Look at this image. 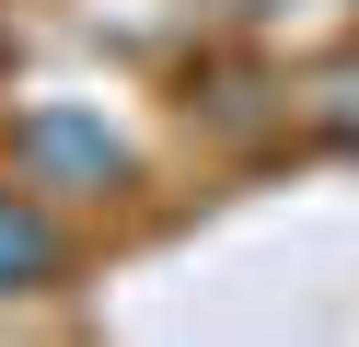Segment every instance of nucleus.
I'll return each mask as SVG.
<instances>
[{"label":"nucleus","mask_w":359,"mask_h":347,"mask_svg":"<svg viewBox=\"0 0 359 347\" xmlns=\"http://www.w3.org/2000/svg\"><path fill=\"white\" fill-rule=\"evenodd\" d=\"M24 162L81 174V185H116V174H128V151H116L104 128H81V116H35V128H24Z\"/></svg>","instance_id":"f257e3e1"},{"label":"nucleus","mask_w":359,"mask_h":347,"mask_svg":"<svg viewBox=\"0 0 359 347\" xmlns=\"http://www.w3.org/2000/svg\"><path fill=\"white\" fill-rule=\"evenodd\" d=\"M58 266V220L24 197H0V290H35V278Z\"/></svg>","instance_id":"f03ea898"}]
</instances>
